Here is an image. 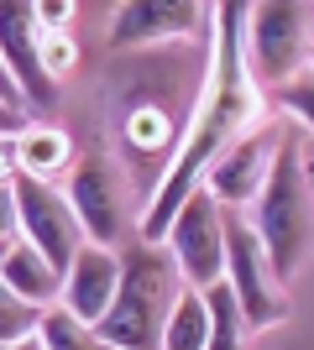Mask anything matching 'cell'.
Masks as SVG:
<instances>
[{
    "mask_svg": "<svg viewBox=\"0 0 314 350\" xmlns=\"http://www.w3.org/2000/svg\"><path fill=\"white\" fill-rule=\"evenodd\" d=\"M246 16L252 5H215V58H209V79L205 94H199L194 116L183 126V142L168 162L163 183H157V199L142 215V241L157 246L173 225V215L183 209V199L194 189H205V173L231 152L246 131H257V116H262V94H257L252 63H246Z\"/></svg>",
    "mask_w": 314,
    "mask_h": 350,
    "instance_id": "obj_1",
    "label": "cell"
},
{
    "mask_svg": "<svg viewBox=\"0 0 314 350\" xmlns=\"http://www.w3.org/2000/svg\"><path fill=\"white\" fill-rule=\"evenodd\" d=\"M179 293H183V278L173 267V256L163 246L136 241L120 256L116 298H110V308H105V319L94 329L110 350H163V329H168V314L179 304Z\"/></svg>",
    "mask_w": 314,
    "mask_h": 350,
    "instance_id": "obj_2",
    "label": "cell"
},
{
    "mask_svg": "<svg viewBox=\"0 0 314 350\" xmlns=\"http://www.w3.org/2000/svg\"><path fill=\"white\" fill-rule=\"evenodd\" d=\"M252 230L262 241L272 278L293 282V272L314 251V189H309V167H304V146L293 136H283L278 152H272V173L257 193Z\"/></svg>",
    "mask_w": 314,
    "mask_h": 350,
    "instance_id": "obj_3",
    "label": "cell"
},
{
    "mask_svg": "<svg viewBox=\"0 0 314 350\" xmlns=\"http://www.w3.org/2000/svg\"><path fill=\"white\" fill-rule=\"evenodd\" d=\"M314 58V5L262 0L246 16V63L262 84H293Z\"/></svg>",
    "mask_w": 314,
    "mask_h": 350,
    "instance_id": "obj_4",
    "label": "cell"
},
{
    "mask_svg": "<svg viewBox=\"0 0 314 350\" xmlns=\"http://www.w3.org/2000/svg\"><path fill=\"white\" fill-rule=\"evenodd\" d=\"M225 288L236 298L241 319H246V335L257 329H272L293 314V298L283 293V282L272 278L267 256H262V241H257L252 219L241 209H225Z\"/></svg>",
    "mask_w": 314,
    "mask_h": 350,
    "instance_id": "obj_5",
    "label": "cell"
},
{
    "mask_svg": "<svg viewBox=\"0 0 314 350\" xmlns=\"http://www.w3.org/2000/svg\"><path fill=\"white\" fill-rule=\"evenodd\" d=\"M168 256L179 267L183 288L209 293L225 278V209L209 199V189H194L168 225Z\"/></svg>",
    "mask_w": 314,
    "mask_h": 350,
    "instance_id": "obj_6",
    "label": "cell"
},
{
    "mask_svg": "<svg viewBox=\"0 0 314 350\" xmlns=\"http://www.w3.org/2000/svg\"><path fill=\"white\" fill-rule=\"evenodd\" d=\"M42 11L27 0H0V63L11 73L16 94L27 110H53L58 100V79L42 63Z\"/></svg>",
    "mask_w": 314,
    "mask_h": 350,
    "instance_id": "obj_7",
    "label": "cell"
},
{
    "mask_svg": "<svg viewBox=\"0 0 314 350\" xmlns=\"http://www.w3.org/2000/svg\"><path fill=\"white\" fill-rule=\"evenodd\" d=\"M11 189H16V219H21V241L37 246L47 262L68 272V262L79 256L84 246V230H79L74 209H68V193H58L53 183L42 178H27V173H11Z\"/></svg>",
    "mask_w": 314,
    "mask_h": 350,
    "instance_id": "obj_8",
    "label": "cell"
},
{
    "mask_svg": "<svg viewBox=\"0 0 314 350\" xmlns=\"http://www.w3.org/2000/svg\"><path fill=\"white\" fill-rule=\"evenodd\" d=\"M68 209H74L79 230L90 235V246H116L126 235V178L110 157L84 152L68 178Z\"/></svg>",
    "mask_w": 314,
    "mask_h": 350,
    "instance_id": "obj_9",
    "label": "cell"
},
{
    "mask_svg": "<svg viewBox=\"0 0 314 350\" xmlns=\"http://www.w3.org/2000/svg\"><path fill=\"white\" fill-rule=\"evenodd\" d=\"M278 142H283V136L272 131V126H257V131H246V136H241V142L205 173L209 199H215L220 209L257 204V193H262V183H267V173H272V152H278Z\"/></svg>",
    "mask_w": 314,
    "mask_h": 350,
    "instance_id": "obj_10",
    "label": "cell"
},
{
    "mask_svg": "<svg viewBox=\"0 0 314 350\" xmlns=\"http://www.w3.org/2000/svg\"><path fill=\"white\" fill-rule=\"evenodd\" d=\"M205 21H215V11H205L194 0H131L110 21V47H147V42H163V37H194Z\"/></svg>",
    "mask_w": 314,
    "mask_h": 350,
    "instance_id": "obj_11",
    "label": "cell"
},
{
    "mask_svg": "<svg viewBox=\"0 0 314 350\" xmlns=\"http://www.w3.org/2000/svg\"><path fill=\"white\" fill-rule=\"evenodd\" d=\"M116 282H120V256L84 241L79 256L68 262V272H63V298H58V304L68 308L74 319L100 324L105 308H110V298H116Z\"/></svg>",
    "mask_w": 314,
    "mask_h": 350,
    "instance_id": "obj_12",
    "label": "cell"
},
{
    "mask_svg": "<svg viewBox=\"0 0 314 350\" xmlns=\"http://www.w3.org/2000/svg\"><path fill=\"white\" fill-rule=\"evenodd\" d=\"M0 282H5L16 298H27L31 308H53L63 298V272L47 262L37 246H27V241H16V246L5 251V262H0Z\"/></svg>",
    "mask_w": 314,
    "mask_h": 350,
    "instance_id": "obj_13",
    "label": "cell"
},
{
    "mask_svg": "<svg viewBox=\"0 0 314 350\" xmlns=\"http://www.w3.org/2000/svg\"><path fill=\"white\" fill-rule=\"evenodd\" d=\"M11 157H16V173L42 178V183H47L63 162L74 157V142H68L58 126H27V131L11 142Z\"/></svg>",
    "mask_w": 314,
    "mask_h": 350,
    "instance_id": "obj_14",
    "label": "cell"
},
{
    "mask_svg": "<svg viewBox=\"0 0 314 350\" xmlns=\"http://www.w3.org/2000/svg\"><path fill=\"white\" fill-rule=\"evenodd\" d=\"M209 345V304L199 288H183L163 329V350H205Z\"/></svg>",
    "mask_w": 314,
    "mask_h": 350,
    "instance_id": "obj_15",
    "label": "cell"
},
{
    "mask_svg": "<svg viewBox=\"0 0 314 350\" xmlns=\"http://www.w3.org/2000/svg\"><path fill=\"white\" fill-rule=\"evenodd\" d=\"M37 340H42V350H110L100 340V329L84 319H74L63 304L42 308V324H37Z\"/></svg>",
    "mask_w": 314,
    "mask_h": 350,
    "instance_id": "obj_16",
    "label": "cell"
},
{
    "mask_svg": "<svg viewBox=\"0 0 314 350\" xmlns=\"http://www.w3.org/2000/svg\"><path fill=\"white\" fill-rule=\"evenodd\" d=\"M205 304H209V345L205 350H246V319H241L231 288L215 282V288L205 293Z\"/></svg>",
    "mask_w": 314,
    "mask_h": 350,
    "instance_id": "obj_17",
    "label": "cell"
},
{
    "mask_svg": "<svg viewBox=\"0 0 314 350\" xmlns=\"http://www.w3.org/2000/svg\"><path fill=\"white\" fill-rule=\"evenodd\" d=\"M42 324V308H31L27 298H16L5 282H0V345H16V340H31Z\"/></svg>",
    "mask_w": 314,
    "mask_h": 350,
    "instance_id": "obj_18",
    "label": "cell"
},
{
    "mask_svg": "<svg viewBox=\"0 0 314 350\" xmlns=\"http://www.w3.org/2000/svg\"><path fill=\"white\" fill-rule=\"evenodd\" d=\"M283 110H293V116L314 131V68H304L293 84H283Z\"/></svg>",
    "mask_w": 314,
    "mask_h": 350,
    "instance_id": "obj_19",
    "label": "cell"
},
{
    "mask_svg": "<svg viewBox=\"0 0 314 350\" xmlns=\"http://www.w3.org/2000/svg\"><path fill=\"white\" fill-rule=\"evenodd\" d=\"M42 63L53 79H63V73L74 68V42L63 37V31H42Z\"/></svg>",
    "mask_w": 314,
    "mask_h": 350,
    "instance_id": "obj_20",
    "label": "cell"
},
{
    "mask_svg": "<svg viewBox=\"0 0 314 350\" xmlns=\"http://www.w3.org/2000/svg\"><path fill=\"white\" fill-rule=\"evenodd\" d=\"M0 241H21V219H16V189H11V178H0Z\"/></svg>",
    "mask_w": 314,
    "mask_h": 350,
    "instance_id": "obj_21",
    "label": "cell"
},
{
    "mask_svg": "<svg viewBox=\"0 0 314 350\" xmlns=\"http://www.w3.org/2000/svg\"><path fill=\"white\" fill-rule=\"evenodd\" d=\"M21 131H27V110H16V105H0V142H16Z\"/></svg>",
    "mask_w": 314,
    "mask_h": 350,
    "instance_id": "obj_22",
    "label": "cell"
},
{
    "mask_svg": "<svg viewBox=\"0 0 314 350\" xmlns=\"http://www.w3.org/2000/svg\"><path fill=\"white\" fill-rule=\"evenodd\" d=\"M0 105H16V110H27V105H21V94H16V84H11V73H5V63H0Z\"/></svg>",
    "mask_w": 314,
    "mask_h": 350,
    "instance_id": "obj_23",
    "label": "cell"
},
{
    "mask_svg": "<svg viewBox=\"0 0 314 350\" xmlns=\"http://www.w3.org/2000/svg\"><path fill=\"white\" fill-rule=\"evenodd\" d=\"M16 173V157H11V142H0V178Z\"/></svg>",
    "mask_w": 314,
    "mask_h": 350,
    "instance_id": "obj_24",
    "label": "cell"
},
{
    "mask_svg": "<svg viewBox=\"0 0 314 350\" xmlns=\"http://www.w3.org/2000/svg\"><path fill=\"white\" fill-rule=\"evenodd\" d=\"M0 350H42V340L31 335V340H16V345H0Z\"/></svg>",
    "mask_w": 314,
    "mask_h": 350,
    "instance_id": "obj_25",
    "label": "cell"
},
{
    "mask_svg": "<svg viewBox=\"0 0 314 350\" xmlns=\"http://www.w3.org/2000/svg\"><path fill=\"white\" fill-rule=\"evenodd\" d=\"M16 246V241H0V262H5V251H11Z\"/></svg>",
    "mask_w": 314,
    "mask_h": 350,
    "instance_id": "obj_26",
    "label": "cell"
},
{
    "mask_svg": "<svg viewBox=\"0 0 314 350\" xmlns=\"http://www.w3.org/2000/svg\"><path fill=\"white\" fill-rule=\"evenodd\" d=\"M309 68H314V58H309Z\"/></svg>",
    "mask_w": 314,
    "mask_h": 350,
    "instance_id": "obj_27",
    "label": "cell"
}]
</instances>
